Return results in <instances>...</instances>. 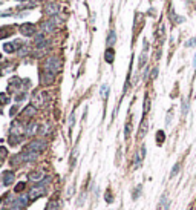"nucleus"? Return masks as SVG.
<instances>
[{
    "mask_svg": "<svg viewBox=\"0 0 196 210\" xmlns=\"http://www.w3.org/2000/svg\"><path fill=\"white\" fill-rule=\"evenodd\" d=\"M37 129H38V124L37 123H29L28 126H26L25 135H34V133L37 132Z\"/></svg>",
    "mask_w": 196,
    "mask_h": 210,
    "instance_id": "nucleus-14",
    "label": "nucleus"
},
{
    "mask_svg": "<svg viewBox=\"0 0 196 210\" xmlns=\"http://www.w3.org/2000/svg\"><path fill=\"white\" fill-rule=\"evenodd\" d=\"M156 138H158V144H162V141H164V132L159 131V132L156 133Z\"/></svg>",
    "mask_w": 196,
    "mask_h": 210,
    "instance_id": "nucleus-25",
    "label": "nucleus"
},
{
    "mask_svg": "<svg viewBox=\"0 0 196 210\" xmlns=\"http://www.w3.org/2000/svg\"><path fill=\"white\" fill-rule=\"evenodd\" d=\"M8 35H11V28L9 26H5V28L0 29V38H5Z\"/></svg>",
    "mask_w": 196,
    "mask_h": 210,
    "instance_id": "nucleus-19",
    "label": "nucleus"
},
{
    "mask_svg": "<svg viewBox=\"0 0 196 210\" xmlns=\"http://www.w3.org/2000/svg\"><path fill=\"white\" fill-rule=\"evenodd\" d=\"M8 101H9V97L6 94H0V104H6Z\"/></svg>",
    "mask_w": 196,
    "mask_h": 210,
    "instance_id": "nucleus-22",
    "label": "nucleus"
},
{
    "mask_svg": "<svg viewBox=\"0 0 196 210\" xmlns=\"http://www.w3.org/2000/svg\"><path fill=\"white\" fill-rule=\"evenodd\" d=\"M15 112H17V106H14V108H11V110H9L11 117H12V115H15Z\"/></svg>",
    "mask_w": 196,
    "mask_h": 210,
    "instance_id": "nucleus-39",
    "label": "nucleus"
},
{
    "mask_svg": "<svg viewBox=\"0 0 196 210\" xmlns=\"http://www.w3.org/2000/svg\"><path fill=\"white\" fill-rule=\"evenodd\" d=\"M187 110H189V106H187V101H184V103H182V114H187Z\"/></svg>",
    "mask_w": 196,
    "mask_h": 210,
    "instance_id": "nucleus-33",
    "label": "nucleus"
},
{
    "mask_svg": "<svg viewBox=\"0 0 196 210\" xmlns=\"http://www.w3.org/2000/svg\"><path fill=\"white\" fill-rule=\"evenodd\" d=\"M12 181H14V172L8 170V172L3 173V176H2V184L3 186H11Z\"/></svg>",
    "mask_w": 196,
    "mask_h": 210,
    "instance_id": "nucleus-11",
    "label": "nucleus"
},
{
    "mask_svg": "<svg viewBox=\"0 0 196 210\" xmlns=\"http://www.w3.org/2000/svg\"><path fill=\"white\" fill-rule=\"evenodd\" d=\"M57 28V22L54 19H48V20H44L43 23H42V31L44 34H51V32H54Z\"/></svg>",
    "mask_w": 196,
    "mask_h": 210,
    "instance_id": "nucleus-6",
    "label": "nucleus"
},
{
    "mask_svg": "<svg viewBox=\"0 0 196 210\" xmlns=\"http://www.w3.org/2000/svg\"><path fill=\"white\" fill-rule=\"evenodd\" d=\"M178 172H179V164H175V166H173V169H172V172H170V178L176 176Z\"/></svg>",
    "mask_w": 196,
    "mask_h": 210,
    "instance_id": "nucleus-24",
    "label": "nucleus"
},
{
    "mask_svg": "<svg viewBox=\"0 0 196 210\" xmlns=\"http://www.w3.org/2000/svg\"><path fill=\"white\" fill-rule=\"evenodd\" d=\"M23 44H21V42L20 40H14V42H9V43H5L3 44V51L5 52H8V54H12V52H15L19 48H21Z\"/></svg>",
    "mask_w": 196,
    "mask_h": 210,
    "instance_id": "nucleus-7",
    "label": "nucleus"
},
{
    "mask_svg": "<svg viewBox=\"0 0 196 210\" xmlns=\"http://www.w3.org/2000/svg\"><path fill=\"white\" fill-rule=\"evenodd\" d=\"M113 59H115V51L112 48H107L106 49V54H104V60L107 61V63L112 65L113 63Z\"/></svg>",
    "mask_w": 196,
    "mask_h": 210,
    "instance_id": "nucleus-12",
    "label": "nucleus"
},
{
    "mask_svg": "<svg viewBox=\"0 0 196 210\" xmlns=\"http://www.w3.org/2000/svg\"><path fill=\"white\" fill-rule=\"evenodd\" d=\"M23 98H26V92H21L20 95H17V97H15V100H17V101H21Z\"/></svg>",
    "mask_w": 196,
    "mask_h": 210,
    "instance_id": "nucleus-32",
    "label": "nucleus"
},
{
    "mask_svg": "<svg viewBox=\"0 0 196 210\" xmlns=\"http://www.w3.org/2000/svg\"><path fill=\"white\" fill-rule=\"evenodd\" d=\"M58 209H60L58 201H49L46 204V210H58Z\"/></svg>",
    "mask_w": 196,
    "mask_h": 210,
    "instance_id": "nucleus-18",
    "label": "nucleus"
},
{
    "mask_svg": "<svg viewBox=\"0 0 196 210\" xmlns=\"http://www.w3.org/2000/svg\"><path fill=\"white\" fill-rule=\"evenodd\" d=\"M193 66L196 68V55H195V60H193Z\"/></svg>",
    "mask_w": 196,
    "mask_h": 210,
    "instance_id": "nucleus-40",
    "label": "nucleus"
},
{
    "mask_svg": "<svg viewBox=\"0 0 196 210\" xmlns=\"http://www.w3.org/2000/svg\"><path fill=\"white\" fill-rule=\"evenodd\" d=\"M161 205H162L164 210H168V199H167V196H162V198H161Z\"/></svg>",
    "mask_w": 196,
    "mask_h": 210,
    "instance_id": "nucleus-23",
    "label": "nucleus"
},
{
    "mask_svg": "<svg viewBox=\"0 0 196 210\" xmlns=\"http://www.w3.org/2000/svg\"><path fill=\"white\" fill-rule=\"evenodd\" d=\"M54 80H55V74L48 72V71H43L42 75H40V81H42V84H51V83H54Z\"/></svg>",
    "mask_w": 196,
    "mask_h": 210,
    "instance_id": "nucleus-10",
    "label": "nucleus"
},
{
    "mask_svg": "<svg viewBox=\"0 0 196 210\" xmlns=\"http://www.w3.org/2000/svg\"><path fill=\"white\" fill-rule=\"evenodd\" d=\"M115 42H117V34H115V31H110V32L107 34V46L109 48H112L113 44H115Z\"/></svg>",
    "mask_w": 196,
    "mask_h": 210,
    "instance_id": "nucleus-16",
    "label": "nucleus"
},
{
    "mask_svg": "<svg viewBox=\"0 0 196 210\" xmlns=\"http://www.w3.org/2000/svg\"><path fill=\"white\" fill-rule=\"evenodd\" d=\"M106 201H107V203H112V193H109V192H107V193H106Z\"/></svg>",
    "mask_w": 196,
    "mask_h": 210,
    "instance_id": "nucleus-35",
    "label": "nucleus"
},
{
    "mask_svg": "<svg viewBox=\"0 0 196 210\" xmlns=\"http://www.w3.org/2000/svg\"><path fill=\"white\" fill-rule=\"evenodd\" d=\"M74 123H75V115H74V112H72V115H70V118H69V126L72 127Z\"/></svg>",
    "mask_w": 196,
    "mask_h": 210,
    "instance_id": "nucleus-34",
    "label": "nucleus"
},
{
    "mask_svg": "<svg viewBox=\"0 0 196 210\" xmlns=\"http://www.w3.org/2000/svg\"><path fill=\"white\" fill-rule=\"evenodd\" d=\"M20 2H25V0H20Z\"/></svg>",
    "mask_w": 196,
    "mask_h": 210,
    "instance_id": "nucleus-41",
    "label": "nucleus"
},
{
    "mask_svg": "<svg viewBox=\"0 0 196 210\" xmlns=\"http://www.w3.org/2000/svg\"><path fill=\"white\" fill-rule=\"evenodd\" d=\"M35 114H37V108H35L34 104L26 106L25 110H23V115H25V117H34Z\"/></svg>",
    "mask_w": 196,
    "mask_h": 210,
    "instance_id": "nucleus-13",
    "label": "nucleus"
},
{
    "mask_svg": "<svg viewBox=\"0 0 196 210\" xmlns=\"http://www.w3.org/2000/svg\"><path fill=\"white\" fill-rule=\"evenodd\" d=\"M140 193H141V186H138V187H136V190L133 192V199H136L138 196H140Z\"/></svg>",
    "mask_w": 196,
    "mask_h": 210,
    "instance_id": "nucleus-29",
    "label": "nucleus"
},
{
    "mask_svg": "<svg viewBox=\"0 0 196 210\" xmlns=\"http://www.w3.org/2000/svg\"><path fill=\"white\" fill-rule=\"evenodd\" d=\"M34 43H35V46H37L38 49H43V48L48 46L49 42L46 40V37H44V32H38V34L34 37Z\"/></svg>",
    "mask_w": 196,
    "mask_h": 210,
    "instance_id": "nucleus-8",
    "label": "nucleus"
},
{
    "mask_svg": "<svg viewBox=\"0 0 196 210\" xmlns=\"http://www.w3.org/2000/svg\"><path fill=\"white\" fill-rule=\"evenodd\" d=\"M14 201H15V196L14 195H8L6 199H5V205H6V207H11V205L14 204Z\"/></svg>",
    "mask_w": 196,
    "mask_h": 210,
    "instance_id": "nucleus-20",
    "label": "nucleus"
},
{
    "mask_svg": "<svg viewBox=\"0 0 196 210\" xmlns=\"http://www.w3.org/2000/svg\"><path fill=\"white\" fill-rule=\"evenodd\" d=\"M46 146H48V143L44 141V140H34V141H31V143H29L28 150H32V152H42V150L46 149Z\"/></svg>",
    "mask_w": 196,
    "mask_h": 210,
    "instance_id": "nucleus-5",
    "label": "nucleus"
},
{
    "mask_svg": "<svg viewBox=\"0 0 196 210\" xmlns=\"http://www.w3.org/2000/svg\"><path fill=\"white\" fill-rule=\"evenodd\" d=\"M49 180H51L49 176H44V180H43V181L37 182V184H35L32 189L28 192L29 199H37V198H40V196H43L44 193H46V190H48V184H49Z\"/></svg>",
    "mask_w": 196,
    "mask_h": 210,
    "instance_id": "nucleus-1",
    "label": "nucleus"
},
{
    "mask_svg": "<svg viewBox=\"0 0 196 210\" xmlns=\"http://www.w3.org/2000/svg\"><path fill=\"white\" fill-rule=\"evenodd\" d=\"M23 187H25V182H19L17 187H15V192H21V190H23Z\"/></svg>",
    "mask_w": 196,
    "mask_h": 210,
    "instance_id": "nucleus-31",
    "label": "nucleus"
},
{
    "mask_svg": "<svg viewBox=\"0 0 196 210\" xmlns=\"http://www.w3.org/2000/svg\"><path fill=\"white\" fill-rule=\"evenodd\" d=\"M170 121H172V112H168V115H167V121H166V124L168 126L170 124Z\"/></svg>",
    "mask_w": 196,
    "mask_h": 210,
    "instance_id": "nucleus-37",
    "label": "nucleus"
},
{
    "mask_svg": "<svg viewBox=\"0 0 196 210\" xmlns=\"http://www.w3.org/2000/svg\"><path fill=\"white\" fill-rule=\"evenodd\" d=\"M129 135H130V123L126 124V131H124V137H126V140L129 138Z\"/></svg>",
    "mask_w": 196,
    "mask_h": 210,
    "instance_id": "nucleus-28",
    "label": "nucleus"
},
{
    "mask_svg": "<svg viewBox=\"0 0 196 210\" xmlns=\"http://www.w3.org/2000/svg\"><path fill=\"white\" fill-rule=\"evenodd\" d=\"M149 110V98H146V103H144V112Z\"/></svg>",
    "mask_w": 196,
    "mask_h": 210,
    "instance_id": "nucleus-36",
    "label": "nucleus"
},
{
    "mask_svg": "<svg viewBox=\"0 0 196 210\" xmlns=\"http://www.w3.org/2000/svg\"><path fill=\"white\" fill-rule=\"evenodd\" d=\"M44 71H48V72H52V74H57L58 71L61 69V60L58 57L52 55V57H48L46 60H44Z\"/></svg>",
    "mask_w": 196,
    "mask_h": 210,
    "instance_id": "nucleus-2",
    "label": "nucleus"
},
{
    "mask_svg": "<svg viewBox=\"0 0 196 210\" xmlns=\"http://www.w3.org/2000/svg\"><path fill=\"white\" fill-rule=\"evenodd\" d=\"M146 131H147V126H146V123H142V127L140 129V138H142L146 135Z\"/></svg>",
    "mask_w": 196,
    "mask_h": 210,
    "instance_id": "nucleus-27",
    "label": "nucleus"
},
{
    "mask_svg": "<svg viewBox=\"0 0 196 210\" xmlns=\"http://www.w3.org/2000/svg\"><path fill=\"white\" fill-rule=\"evenodd\" d=\"M60 11H61V6L55 2H49V3L44 5V12H46L48 15H58Z\"/></svg>",
    "mask_w": 196,
    "mask_h": 210,
    "instance_id": "nucleus-4",
    "label": "nucleus"
},
{
    "mask_svg": "<svg viewBox=\"0 0 196 210\" xmlns=\"http://www.w3.org/2000/svg\"><path fill=\"white\" fill-rule=\"evenodd\" d=\"M28 178H29L31 181H37V182H40V181L44 180V176H43L42 172H32V173H29Z\"/></svg>",
    "mask_w": 196,
    "mask_h": 210,
    "instance_id": "nucleus-15",
    "label": "nucleus"
},
{
    "mask_svg": "<svg viewBox=\"0 0 196 210\" xmlns=\"http://www.w3.org/2000/svg\"><path fill=\"white\" fill-rule=\"evenodd\" d=\"M20 32L25 35V37H32L35 34V26L32 23H25L20 26Z\"/></svg>",
    "mask_w": 196,
    "mask_h": 210,
    "instance_id": "nucleus-9",
    "label": "nucleus"
},
{
    "mask_svg": "<svg viewBox=\"0 0 196 210\" xmlns=\"http://www.w3.org/2000/svg\"><path fill=\"white\" fill-rule=\"evenodd\" d=\"M107 92H109V86L107 84H103V86H101V97L107 98Z\"/></svg>",
    "mask_w": 196,
    "mask_h": 210,
    "instance_id": "nucleus-21",
    "label": "nucleus"
},
{
    "mask_svg": "<svg viewBox=\"0 0 196 210\" xmlns=\"http://www.w3.org/2000/svg\"><path fill=\"white\" fill-rule=\"evenodd\" d=\"M156 75H158V68H155L152 71V78H156Z\"/></svg>",
    "mask_w": 196,
    "mask_h": 210,
    "instance_id": "nucleus-38",
    "label": "nucleus"
},
{
    "mask_svg": "<svg viewBox=\"0 0 196 210\" xmlns=\"http://www.w3.org/2000/svg\"><path fill=\"white\" fill-rule=\"evenodd\" d=\"M28 203H29V195L28 193H21L20 196L15 198L14 204L9 207V210H23V209H26Z\"/></svg>",
    "mask_w": 196,
    "mask_h": 210,
    "instance_id": "nucleus-3",
    "label": "nucleus"
},
{
    "mask_svg": "<svg viewBox=\"0 0 196 210\" xmlns=\"http://www.w3.org/2000/svg\"><path fill=\"white\" fill-rule=\"evenodd\" d=\"M185 46H196V38H191L185 43Z\"/></svg>",
    "mask_w": 196,
    "mask_h": 210,
    "instance_id": "nucleus-30",
    "label": "nucleus"
},
{
    "mask_svg": "<svg viewBox=\"0 0 196 210\" xmlns=\"http://www.w3.org/2000/svg\"><path fill=\"white\" fill-rule=\"evenodd\" d=\"M6 155H8V150L5 149V147H0V160L6 158Z\"/></svg>",
    "mask_w": 196,
    "mask_h": 210,
    "instance_id": "nucleus-26",
    "label": "nucleus"
},
{
    "mask_svg": "<svg viewBox=\"0 0 196 210\" xmlns=\"http://www.w3.org/2000/svg\"><path fill=\"white\" fill-rule=\"evenodd\" d=\"M21 141H23V135H11L9 137V144L11 146H17Z\"/></svg>",
    "mask_w": 196,
    "mask_h": 210,
    "instance_id": "nucleus-17",
    "label": "nucleus"
}]
</instances>
